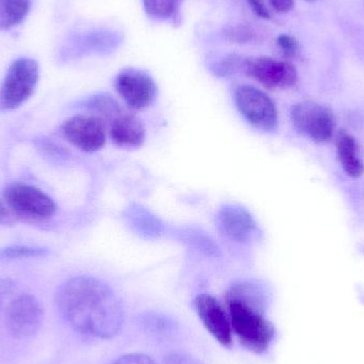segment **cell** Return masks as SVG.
Here are the masks:
<instances>
[{"instance_id": "ac0fdd59", "label": "cell", "mask_w": 364, "mask_h": 364, "mask_svg": "<svg viewBox=\"0 0 364 364\" xmlns=\"http://www.w3.org/2000/svg\"><path fill=\"white\" fill-rule=\"evenodd\" d=\"M48 254V250L44 247L29 245H11L0 250L1 259H28L44 257Z\"/></svg>"}, {"instance_id": "d4e9b609", "label": "cell", "mask_w": 364, "mask_h": 364, "mask_svg": "<svg viewBox=\"0 0 364 364\" xmlns=\"http://www.w3.org/2000/svg\"><path fill=\"white\" fill-rule=\"evenodd\" d=\"M308 1H314V0H308Z\"/></svg>"}, {"instance_id": "8992f818", "label": "cell", "mask_w": 364, "mask_h": 364, "mask_svg": "<svg viewBox=\"0 0 364 364\" xmlns=\"http://www.w3.org/2000/svg\"><path fill=\"white\" fill-rule=\"evenodd\" d=\"M44 321V309L36 296L29 293L17 295L6 308V325L13 337L23 339L36 335Z\"/></svg>"}, {"instance_id": "7c38bea8", "label": "cell", "mask_w": 364, "mask_h": 364, "mask_svg": "<svg viewBox=\"0 0 364 364\" xmlns=\"http://www.w3.org/2000/svg\"><path fill=\"white\" fill-rule=\"evenodd\" d=\"M220 232L239 243H246L254 237L257 227L252 214L240 205H227L216 216Z\"/></svg>"}, {"instance_id": "44dd1931", "label": "cell", "mask_w": 364, "mask_h": 364, "mask_svg": "<svg viewBox=\"0 0 364 364\" xmlns=\"http://www.w3.org/2000/svg\"><path fill=\"white\" fill-rule=\"evenodd\" d=\"M164 364H201L190 355L183 353H172L164 359Z\"/></svg>"}, {"instance_id": "9c48e42d", "label": "cell", "mask_w": 364, "mask_h": 364, "mask_svg": "<svg viewBox=\"0 0 364 364\" xmlns=\"http://www.w3.org/2000/svg\"><path fill=\"white\" fill-rule=\"evenodd\" d=\"M242 70L267 89H288L297 82L292 64L269 57L247 58L241 61Z\"/></svg>"}, {"instance_id": "7402d4cb", "label": "cell", "mask_w": 364, "mask_h": 364, "mask_svg": "<svg viewBox=\"0 0 364 364\" xmlns=\"http://www.w3.org/2000/svg\"><path fill=\"white\" fill-rule=\"evenodd\" d=\"M246 1L257 16L263 19H269L271 17L269 10L265 4V0H246Z\"/></svg>"}, {"instance_id": "3957f363", "label": "cell", "mask_w": 364, "mask_h": 364, "mask_svg": "<svg viewBox=\"0 0 364 364\" xmlns=\"http://www.w3.org/2000/svg\"><path fill=\"white\" fill-rule=\"evenodd\" d=\"M40 70L36 60L19 58L6 70L0 85V111H13L23 106L36 91Z\"/></svg>"}, {"instance_id": "603a6c76", "label": "cell", "mask_w": 364, "mask_h": 364, "mask_svg": "<svg viewBox=\"0 0 364 364\" xmlns=\"http://www.w3.org/2000/svg\"><path fill=\"white\" fill-rule=\"evenodd\" d=\"M17 218H15L14 214L12 213L9 209L8 205L6 201L0 199V225L4 226H13L16 222Z\"/></svg>"}, {"instance_id": "8fae6325", "label": "cell", "mask_w": 364, "mask_h": 364, "mask_svg": "<svg viewBox=\"0 0 364 364\" xmlns=\"http://www.w3.org/2000/svg\"><path fill=\"white\" fill-rule=\"evenodd\" d=\"M195 309L203 326L214 339L225 348L232 346V328L228 312L218 299L209 294H200L195 299Z\"/></svg>"}, {"instance_id": "ffe728a7", "label": "cell", "mask_w": 364, "mask_h": 364, "mask_svg": "<svg viewBox=\"0 0 364 364\" xmlns=\"http://www.w3.org/2000/svg\"><path fill=\"white\" fill-rule=\"evenodd\" d=\"M111 364H157L145 354H127L119 357Z\"/></svg>"}, {"instance_id": "ba28073f", "label": "cell", "mask_w": 364, "mask_h": 364, "mask_svg": "<svg viewBox=\"0 0 364 364\" xmlns=\"http://www.w3.org/2000/svg\"><path fill=\"white\" fill-rule=\"evenodd\" d=\"M291 119L299 134L316 143L328 142L335 129L333 113L322 105L305 102L293 106Z\"/></svg>"}, {"instance_id": "e0dca14e", "label": "cell", "mask_w": 364, "mask_h": 364, "mask_svg": "<svg viewBox=\"0 0 364 364\" xmlns=\"http://www.w3.org/2000/svg\"><path fill=\"white\" fill-rule=\"evenodd\" d=\"M87 108L94 111L96 117H100L105 125H108L117 115L123 112L124 108L108 94L95 96L87 102Z\"/></svg>"}, {"instance_id": "5b68a950", "label": "cell", "mask_w": 364, "mask_h": 364, "mask_svg": "<svg viewBox=\"0 0 364 364\" xmlns=\"http://www.w3.org/2000/svg\"><path fill=\"white\" fill-rule=\"evenodd\" d=\"M233 100L242 117L257 129L271 132L277 127V108L264 92L252 85H240Z\"/></svg>"}, {"instance_id": "9a60e30c", "label": "cell", "mask_w": 364, "mask_h": 364, "mask_svg": "<svg viewBox=\"0 0 364 364\" xmlns=\"http://www.w3.org/2000/svg\"><path fill=\"white\" fill-rule=\"evenodd\" d=\"M31 0H0V30H9L25 21Z\"/></svg>"}, {"instance_id": "6da1fadb", "label": "cell", "mask_w": 364, "mask_h": 364, "mask_svg": "<svg viewBox=\"0 0 364 364\" xmlns=\"http://www.w3.org/2000/svg\"><path fill=\"white\" fill-rule=\"evenodd\" d=\"M62 318L77 333L108 340L121 331L125 321L123 306L108 284L90 276L66 280L55 293Z\"/></svg>"}, {"instance_id": "7a4b0ae2", "label": "cell", "mask_w": 364, "mask_h": 364, "mask_svg": "<svg viewBox=\"0 0 364 364\" xmlns=\"http://www.w3.org/2000/svg\"><path fill=\"white\" fill-rule=\"evenodd\" d=\"M227 312L232 333L244 348L262 354L275 337L273 324L263 314V295L258 286L243 282L229 290Z\"/></svg>"}, {"instance_id": "52a82bcc", "label": "cell", "mask_w": 364, "mask_h": 364, "mask_svg": "<svg viewBox=\"0 0 364 364\" xmlns=\"http://www.w3.org/2000/svg\"><path fill=\"white\" fill-rule=\"evenodd\" d=\"M115 89L132 110L151 107L157 97L158 87L151 75L139 68H125L115 78Z\"/></svg>"}, {"instance_id": "2e32d148", "label": "cell", "mask_w": 364, "mask_h": 364, "mask_svg": "<svg viewBox=\"0 0 364 364\" xmlns=\"http://www.w3.org/2000/svg\"><path fill=\"white\" fill-rule=\"evenodd\" d=\"M182 0H142L145 12L157 21H172L178 17Z\"/></svg>"}, {"instance_id": "5bb4252c", "label": "cell", "mask_w": 364, "mask_h": 364, "mask_svg": "<svg viewBox=\"0 0 364 364\" xmlns=\"http://www.w3.org/2000/svg\"><path fill=\"white\" fill-rule=\"evenodd\" d=\"M336 147L340 164L346 175L353 178L360 177L364 172V166L354 136L346 130H341L338 134Z\"/></svg>"}, {"instance_id": "30bf717a", "label": "cell", "mask_w": 364, "mask_h": 364, "mask_svg": "<svg viewBox=\"0 0 364 364\" xmlns=\"http://www.w3.org/2000/svg\"><path fill=\"white\" fill-rule=\"evenodd\" d=\"M62 134L73 146L85 153H95L106 143V125L94 114L70 117L62 125Z\"/></svg>"}, {"instance_id": "cb8c5ba5", "label": "cell", "mask_w": 364, "mask_h": 364, "mask_svg": "<svg viewBox=\"0 0 364 364\" xmlns=\"http://www.w3.org/2000/svg\"><path fill=\"white\" fill-rule=\"evenodd\" d=\"M272 8L278 13H288L294 6V0H269Z\"/></svg>"}, {"instance_id": "d6986e66", "label": "cell", "mask_w": 364, "mask_h": 364, "mask_svg": "<svg viewBox=\"0 0 364 364\" xmlns=\"http://www.w3.org/2000/svg\"><path fill=\"white\" fill-rule=\"evenodd\" d=\"M277 45L284 57L292 58L299 51V42L294 36L280 34L277 38Z\"/></svg>"}, {"instance_id": "4fadbf2b", "label": "cell", "mask_w": 364, "mask_h": 364, "mask_svg": "<svg viewBox=\"0 0 364 364\" xmlns=\"http://www.w3.org/2000/svg\"><path fill=\"white\" fill-rule=\"evenodd\" d=\"M108 126L111 139L117 146L136 149L144 143L146 136L144 124L132 113L123 111Z\"/></svg>"}, {"instance_id": "277c9868", "label": "cell", "mask_w": 364, "mask_h": 364, "mask_svg": "<svg viewBox=\"0 0 364 364\" xmlns=\"http://www.w3.org/2000/svg\"><path fill=\"white\" fill-rule=\"evenodd\" d=\"M4 200L16 218L45 220L55 215L57 205L44 191L30 184L13 182L4 190Z\"/></svg>"}]
</instances>
